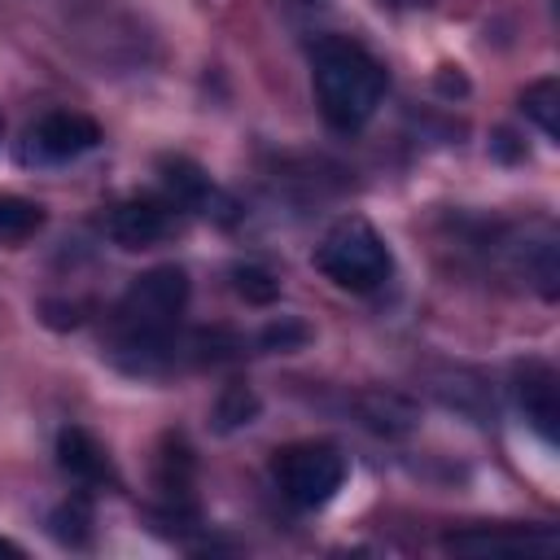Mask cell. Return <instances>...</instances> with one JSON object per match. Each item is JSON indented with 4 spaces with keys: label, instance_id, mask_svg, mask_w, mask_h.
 I'll use <instances>...</instances> for the list:
<instances>
[{
    "label": "cell",
    "instance_id": "obj_1",
    "mask_svg": "<svg viewBox=\"0 0 560 560\" xmlns=\"http://www.w3.org/2000/svg\"><path fill=\"white\" fill-rule=\"evenodd\" d=\"M188 271L175 262L140 271L114 306V359L127 372H166L179 363V315L188 311Z\"/></svg>",
    "mask_w": 560,
    "mask_h": 560
},
{
    "label": "cell",
    "instance_id": "obj_2",
    "mask_svg": "<svg viewBox=\"0 0 560 560\" xmlns=\"http://www.w3.org/2000/svg\"><path fill=\"white\" fill-rule=\"evenodd\" d=\"M315 105L332 131H359L385 101V66L354 39H319L315 44Z\"/></svg>",
    "mask_w": 560,
    "mask_h": 560
},
{
    "label": "cell",
    "instance_id": "obj_3",
    "mask_svg": "<svg viewBox=\"0 0 560 560\" xmlns=\"http://www.w3.org/2000/svg\"><path fill=\"white\" fill-rule=\"evenodd\" d=\"M315 267L346 293H372L389 280L394 254L385 236L363 219H341L328 228V236L315 249Z\"/></svg>",
    "mask_w": 560,
    "mask_h": 560
},
{
    "label": "cell",
    "instance_id": "obj_4",
    "mask_svg": "<svg viewBox=\"0 0 560 560\" xmlns=\"http://www.w3.org/2000/svg\"><path fill=\"white\" fill-rule=\"evenodd\" d=\"M271 477H276V490L284 494V503L315 512L346 486V455L332 442H293V446L276 451Z\"/></svg>",
    "mask_w": 560,
    "mask_h": 560
},
{
    "label": "cell",
    "instance_id": "obj_5",
    "mask_svg": "<svg viewBox=\"0 0 560 560\" xmlns=\"http://www.w3.org/2000/svg\"><path fill=\"white\" fill-rule=\"evenodd\" d=\"M446 551H468V556H534V551H556L560 538L556 529L542 525H468V529H451L442 534Z\"/></svg>",
    "mask_w": 560,
    "mask_h": 560
},
{
    "label": "cell",
    "instance_id": "obj_6",
    "mask_svg": "<svg viewBox=\"0 0 560 560\" xmlns=\"http://www.w3.org/2000/svg\"><path fill=\"white\" fill-rule=\"evenodd\" d=\"M512 394H516V407H521L525 424L547 446H556V438H560V376H556V368L542 363V359L521 363L516 376H512Z\"/></svg>",
    "mask_w": 560,
    "mask_h": 560
},
{
    "label": "cell",
    "instance_id": "obj_7",
    "mask_svg": "<svg viewBox=\"0 0 560 560\" xmlns=\"http://www.w3.org/2000/svg\"><path fill=\"white\" fill-rule=\"evenodd\" d=\"M101 144V127L88 118V114H74V109H57V114H44L31 131H26V162H70L88 149Z\"/></svg>",
    "mask_w": 560,
    "mask_h": 560
},
{
    "label": "cell",
    "instance_id": "obj_8",
    "mask_svg": "<svg viewBox=\"0 0 560 560\" xmlns=\"http://www.w3.org/2000/svg\"><path fill=\"white\" fill-rule=\"evenodd\" d=\"M192 477H197V464H192V451L179 433H166L162 438V451H158V494H162V508L166 516H192L197 512V499H192Z\"/></svg>",
    "mask_w": 560,
    "mask_h": 560
},
{
    "label": "cell",
    "instance_id": "obj_9",
    "mask_svg": "<svg viewBox=\"0 0 560 560\" xmlns=\"http://www.w3.org/2000/svg\"><path fill=\"white\" fill-rule=\"evenodd\" d=\"M105 228H109V241L118 249H149V245L166 241L171 210L162 201H153V197H131V201L114 206V214H109Z\"/></svg>",
    "mask_w": 560,
    "mask_h": 560
},
{
    "label": "cell",
    "instance_id": "obj_10",
    "mask_svg": "<svg viewBox=\"0 0 560 560\" xmlns=\"http://www.w3.org/2000/svg\"><path fill=\"white\" fill-rule=\"evenodd\" d=\"M57 464L79 486H118L114 464H109V451L88 429H79V424H70V429L57 433Z\"/></svg>",
    "mask_w": 560,
    "mask_h": 560
},
{
    "label": "cell",
    "instance_id": "obj_11",
    "mask_svg": "<svg viewBox=\"0 0 560 560\" xmlns=\"http://www.w3.org/2000/svg\"><path fill=\"white\" fill-rule=\"evenodd\" d=\"M354 407H359V420H363L368 429L385 433V438H398V433L416 429V407H411L407 398H398V394L368 389V394L354 398Z\"/></svg>",
    "mask_w": 560,
    "mask_h": 560
},
{
    "label": "cell",
    "instance_id": "obj_12",
    "mask_svg": "<svg viewBox=\"0 0 560 560\" xmlns=\"http://www.w3.org/2000/svg\"><path fill=\"white\" fill-rule=\"evenodd\" d=\"M44 228V206L18 192H0V245H26Z\"/></svg>",
    "mask_w": 560,
    "mask_h": 560
},
{
    "label": "cell",
    "instance_id": "obj_13",
    "mask_svg": "<svg viewBox=\"0 0 560 560\" xmlns=\"http://www.w3.org/2000/svg\"><path fill=\"white\" fill-rule=\"evenodd\" d=\"M92 503H88V494H70V499H61L57 508H52V516H48V529H52V538L57 542H66V547H88L92 542Z\"/></svg>",
    "mask_w": 560,
    "mask_h": 560
},
{
    "label": "cell",
    "instance_id": "obj_14",
    "mask_svg": "<svg viewBox=\"0 0 560 560\" xmlns=\"http://www.w3.org/2000/svg\"><path fill=\"white\" fill-rule=\"evenodd\" d=\"M162 188L179 201V206H197V201H206V192H210V175L192 162V158H162Z\"/></svg>",
    "mask_w": 560,
    "mask_h": 560
},
{
    "label": "cell",
    "instance_id": "obj_15",
    "mask_svg": "<svg viewBox=\"0 0 560 560\" xmlns=\"http://www.w3.org/2000/svg\"><path fill=\"white\" fill-rule=\"evenodd\" d=\"M521 109H525V118H529L547 140L560 136V83H556V79L529 83V88L521 92Z\"/></svg>",
    "mask_w": 560,
    "mask_h": 560
},
{
    "label": "cell",
    "instance_id": "obj_16",
    "mask_svg": "<svg viewBox=\"0 0 560 560\" xmlns=\"http://www.w3.org/2000/svg\"><path fill=\"white\" fill-rule=\"evenodd\" d=\"M254 416H258V394L249 385H241V381L223 385V394L214 398V429L232 433L241 424H254Z\"/></svg>",
    "mask_w": 560,
    "mask_h": 560
},
{
    "label": "cell",
    "instance_id": "obj_17",
    "mask_svg": "<svg viewBox=\"0 0 560 560\" xmlns=\"http://www.w3.org/2000/svg\"><path fill=\"white\" fill-rule=\"evenodd\" d=\"M232 289H236L245 302H254V306H267V302L280 298V280H276L267 267H254V262H245V267L232 271Z\"/></svg>",
    "mask_w": 560,
    "mask_h": 560
},
{
    "label": "cell",
    "instance_id": "obj_18",
    "mask_svg": "<svg viewBox=\"0 0 560 560\" xmlns=\"http://www.w3.org/2000/svg\"><path fill=\"white\" fill-rule=\"evenodd\" d=\"M302 341H306V328H302V324H293V319L271 324V328L258 337V346H262V350H293V346H302Z\"/></svg>",
    "mask_w": 560,
    "mask_h": 560
},
{
    "label": "cell",
    "instance_id": "obj_19",
    "mask_svg": "<svg viewBox=\"0 0 560 560\" xmlns=\"http://www.w3.org/2000/svg\"><path fill=\"white\" fill-rule=\"evenodd\" d=\"M0 556H22V547L13 538H0Z\"/></svg>",
    "mask_w": 560,
    "mask_h": 560
},
{
    "label": "cell",
    "instance_id": "obj_20",
    "mask_svg": "<svg viewBox=\"0 0 560 560\" xmlns=\"http://www.w3.org/2000/svg\"><path fill=\"white\" fill-rule=\"evenodd\" d=\"M381 4H394V9H411V4H429V0H381Z\"/></svg>",
    "mask_w": 560,
    "mask_h": 560
}]
</instances>
